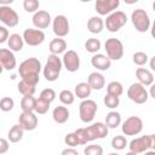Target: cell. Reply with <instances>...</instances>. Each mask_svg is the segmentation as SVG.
Here are the masks:
<instances>
[{"mask_svg":"<svg viewBox=\"0 0 155 155\" xmlns=\"http://www.w3.org/2000/svg\"><path fill=\"white\" fill-rule=\"evenodd\" d=\"M101 46H102L101 41H99L98 39H96V38H90V39H87V41L85 42V48H86V51H87V52H91V53H94V54L101 50Z\"/></svg>","mask_w":155,"mask_h":155,"instance_id":"1f68e13d","label":"cell"},{"mask_svg":"<svg viewBox=\"0 0 155 155\" xmlns=\"http://www.w3.org/2000/svg\"><path fill=\"white\" fill-rule=\"evenodd\" d=\"M52 29L57 38H63L69 33V22L64 15H57L52 21Z\"/></svg>","mask_w":155,"mask_h":155,"instance_id":"7c38bea8","label":"cell"},{"mask_svg":"<svg viewBox=\"0 0 155 155\" xmlns=\"http://www.w3.org/2000/svg\"><path fill=\"white\" fill-rule=\"evenodd\" d=\"M127 97L134 102L136 104H143L148 101L149 98V93L145 90V86H143L139 82H134L132 84L128 90H127Z\"/></svg>","mask_w":155,"mask_h":155,"instance_id":"ba28073f","label":"cell"},{"mask_svg":"<svg viewBox=\"0 0 155 155\" xmlns=\"http://www.w3.org/2000/svg\"><path fill=\"white\" fill-rule=\"evenodd\" d=\"M119 5H120L119 0H97L94 7L101 16H107V15L109 16L110 13L115 12Z\"/></svg>","mask_w":155,"mask_h":155,"instance_id":"5bb4252c","label":"cell"},{"mask_svg":"<svg viewBox=\"0 0 155 155\" xmlns=\"http://www.w3.org/2000/svg\"><path fill=\"white\" fill-rule=\"evenodd\" d=\"M0 21L10 28H13L18 24L19 22V17L17 15V12L11 8L10 6H0Z\"/></svg>","mask_w":155,"mask_h":155,"instance_id":"8fae6325","label":"cell"},{"mask_svg":"<svg viewBox=\"0 0 155 155\" xmlns=\"http://www.w3.org/2000/svg\"><path fill=\"white\" fill-rule=\"evenodd\" d=\"M58 97H59V101L62 102V104H64V105H70L75 101V94L71 91H69V90L61 91V93H59Z\"/></svg>","mask_w":155,"mask_h":155,"instance_id":"d6a6232c","label":"cell"},{"mask_svg":"<svg viewBox=\"0 0 155 155\" xmlns=\"http://www.w3.org/2000/svg\"><path fill=\"white\" fill-rule=\"evenodd\" d=\"M61 155H79V153L74 148H65V149L62 150Z\"/></svg>","mask_w":155,"mask_h":155,"instance_id":"f6af8a7d","label":"cell"},{"mask_svg":"<svg viewBox=\"0 0 155 155\" xmlns=\"http://www.w3.org/2000/svg\"><path fill=\"white\" fill-rule=\"evenodd\" d=\"M8 38H10L8 30L5 27H0V42L4 44L6 40H8Z\"/></svg>","mask_w":155,"mask_h":155,"instance_id":"7bdbcfd3","label":"cell"},{"mask_svg":"<svg viewBox=\"0 0 155 155\" xmlns=\"http://www.w3.org/2000/svg\"><path fill=\"white\" fill-rule=\"evenodd\" d=\"M126 155H138V154L137 153H133V151H128Z\"/></svg>","mask_w":155,"mask_h":155,"instance_id":"816d5d0a","label":"cell"},{"mask_svg":"<svg viewBox=\"0 0 155 155\" xmlns=\"http://www.w3.org/2000/svg\"><path fill=\"white\" fill-rule=\"evenodd\" d=\"M39 6H40V4H39L38 0H24V1H23V8H24L27 12H29V13H33V12L35 13V12H38Z\"/></svg>","mask_w":155,"mask_h":155,"instance_id":"74e56055","label":"cell"},{"mask_svg":"<svg viewBox=\"0 0 155 155\" xmlns=\"http://www.w3.org/2000/svg\"><path fill=\"white\" fill-rule=\"evenodd\" d=\"M35 104H36V98L33 96H24L21 101V108L23 113H34Z\"/></svg>","mask_w":155,"mask_h":155,"instance_id":"83f0119b","label":"cell"},{"mask_svg":"<svg viewBox=\"0 0 155 155\" xmlns=\"http://www.w3.org/2000/svg\"><path fill=\"white\" fill-rule=\"evenodd\" d=\"M31 21H33L34 27L36 29H40V30L48 28V25L52 22L50 13L47 11H44V10H39L38 12H35L34 16H33V18H31Z\"/></svg>","mask_w":155,"mask_h":155,"instance_id":"2e32d148","label":"cell"},{"mask_svg":"<svg viewBox=\"0 0 155 155\" xmlns=\"http://www.w3.org/2000/svg\"><path fill=\"white\" fill-rule=\"evenodd\" d=\"M91 92H92V88L88 85V82H80L74 88V94L80 99H87V97H90Z\"/></svg>","mask_w":155,"mask_h":155,"instance_id":"484cf974","label":"cell"},{"mask_svg":"<svg viewBox=\"0 0 155 155\" xmlns=\"http://www.w3.org/2000/svg\"><path fill=\"white\" fill-rule=\"evenodd\" d=\"M144 155H155V150H150V151H145Z\"/></svg>","mask_w":155,"mask_h":155,"instance_id":"f907efd6","label":"cell"},{"mask_svg":"<svg viewBox=\"0 0 155 155\" xmlns=\"http://www.w3.org/2000/svg\"><path fill=\"white\" fill-rule=\"evenodd\" d=\"M23 39L29 46H39L45 41V33L40 29L28 28L23 31Z\"/></svg>","mask_w":155,"mask_h":155,"instance_id":"30bf717a","label":"cell"},{"mask_svg":"<svg viewBox=\"0 0 155 155\" xmlns=\"http://www.w3.org/2000/svg\"><path fill=\"white\" fill-rule=\"evenodd\" d=\"M7 45H8V48L11 51L18 52L24 46V39L19 34H11L10 38H8V40H7Z\"/></svg>","mask_w":155,"mask_h":155,"instance_id":"d4e9b609","label":"cell"},{"mask_svg":"<svg viewBox=\"0 0 155 155\" xmlns=\"http://www.w3.org/2000/svg\"><path fill=\"white\" fill-rule=\"evenodd\" d=\"M41 68L42 67H41L40 61L35 57H30L19 64L18 73L22 80H27L36 86L39 82V74L41 71Z\"/></svg>","mask_w":155,"mask_h":155,"instance_id":"7a4b0ae2","label":"cell"},{"mask_svg":"<svg viewBox=\"0 0 155 155\" xmlns=\"http://www.w3.org/2000/svg\"><path fill=\"white\" fill-rule=\"evenodd\" d=\"M63 68L62 59L56 54H50L47 57V62L44 67V76L47 81H56L61 74V70Z\"/></svg>","mask_w":155,"mask_h":155,"instance_id":"3957f363","label":"cell"},{"mask_svg":"<svg viewBox=\"0 0 155 155\" xmlns=\"http://www.w3.org/2000/svg\"><path fill=\"white\" fill-rule=\"evenodd\" d=\"M62 62H63V67L70 73L78 71L80 68V58H79V54L74 50H68L63 54Z\"/></svg>","mask_w":155,"mask_h":155,"instance_id":"4fadbf2b","label":"cell"},{"mask_svg":"<svg viewBox=\"0 0 155 155\" xmlns=\"http://www.w3.org/2000/svg\"><path fill=\"white\" fill-rule=\"evenodd\" d=\"M67 41L62 38H54L53 40H51L50 42V51L51 54H61V53H65L67 51Z\"/></svg>","mask_w":155,"mask_h":155,"instance_id":"7402d4cb","label":"cell"},{"mask_svg":"<svg viewBox=\"0 0 155 155\" xmlns=\"http://www.w3.org/2000/svg\"><path fill=\"white\" fill-rule=\"evenodd\" d=\"M104 48H105L107 56L110 58V61H119L124 56V45L116 38L107 39V41L104 44Z\"/></svg>","mask_w":155,"mask_h":155,"instance_id":"52a82bcc","label":"cell"},{"mask_svg":"<svg viewBox=\"0 0 155 155\" xmlns=\"http://www.w3.org/2000/svg\"><path fill=\"white\" fill-rule=\"evenodd\" d=\"M13 107H15V101L12 98H10V97L1 98V101H0V109L2 111H5V113L6 111H11L13 109Z\"/></svg>","mask_w":155,"mask_h":155,"instance_id":"ab89813d","label":"cell"},{"mask_svg":"<svg viewBox=\"0 0 155 155\" xmlns=\"http://www.w3.org/2000/svg\"><path fill=\"white\" fill-rule=\"evenodd\" d=\"M104 21L99 16H93L87 21V29L92 34H99L104 28Z\"/></svg>","mask_w":155,"mask_h":155,"instance_id":"cb8c5ba5","label":"cell"},{"mask_svg":"<svg viewBox=\"0 0 155 155\" xmlns=\"http://www.w3.org/2000/svg\"><path fill=\"white\" fill-rule=\"evenodd\" d=\"M149 65H150L151 70L155 71V56H153V57L150 58V61H149Z\"/></svg>","mask_w":155,"mask_h":155,"instance_id":"c3c4849f","label":"cell"},{"mask_svg":"<svg viewBox=\"0 0 155 155\" xmlns=\"http://www.w3.org/2000/svg\"><path fill=\"white\" fill-rule=\"evenodd\" d=\"M97 109H98V107H97V103L94 101L84 99L79 105V114H80L81 121L85 124L91 122L96 116Z\"/></svg>","mask_w":155,"mask_h":155,"instance_id":"8992f818","label":"cell"},{"mask_svg":"<svg viewBox=\"0 0 155 155\" xmlns=\"http://www.w3.org/2000/svg\"><path fill=\"white\" fill-rule=\"evenodd\" d=\"M127 22V16L125 12L122 11H115L113 13H110L109 16H107V19L104 21V24L107 27V29L110 33H115L119 29H121Z\"/></svg>","mask_w":155,"mask_h":155,"instance_id":"5b68a950","label":"cell"},{"mask_svg":"<svg viewBox=\"0 0 155 155\" xmlns=\"http://www.w3.org/2000/svg\"><path fill=\"white\" fill-rule=\"evenodd\" d=\"M121 130H122V133L125 136H136V134L142 132L143 121L138 116H130L122 122Z\"/></svg>","mask_w":155,"mask_h":155,"instance_id":"9c48e42d","label":"cell"},{"mask_svg":"<svg viewBox=\"0 0 155 155\" xmlns=\"http://www.w3.org/2000/svg\"><path fill=\"white\" fill-rule=\"evenodd\" d=\"M64 143H65L69 148H74V147H76V145L80 144L79 138H78V136H76L75 132H71V133L65 134V137H64Z\"/></svg>","mask_w":155,"mask_h":155,"instance_id":"60d3db41","label":"cell"},{"mask_svg":"<svg viewBox=\"0 0 155 155\" xmlns=\"http://www.w3.org/2000/svg\"><path fill=\"white\" fill-rule=\"evenodd\" d=\"M149 94H150V97H151V98H154V99H155V84H153V85L150 86Z\"/></svg>","mask_w":155,"mask_h":155,"instance_id":"7dc6e473","label":"cell"},{"mask_svg":"<svg viewBox=\"0 0 155 155\" xmlns=\"http://www.w3.org/2000/svg\"><path fill=\"white\" fill-rule=\"evenodd\" d=\"M132 61H133V63H134L136 65L142 67V65H144V64L149 61V58H148V54H147V53H144V52H142V51H138V52L133 53Z\"/></svg>","mask_w":155,"mask_h":155,"instance_id":"d590c367","label":"cell"},{"mask_svg":"<svg viewBox=\"0 0 155 155\" xmlns=\"http://www.w3.org/2000/svg\"><path fill=\"white\" fill-rule=\"evenodd\" d=\"M108 155H120V154H117V153H110V154H108Z\"/></svg>","mask_w":155,"mask_h":155,"instance_id":"f5cc1de1","label":"cell"},{"mask_svg":"<svg viewBox=\"0 0 155 155\" xmlns=\"http://www.w3.org/2000/svg\"><path fill=\"white\" fill-rule=\"evenodd\" d=\"M38 116L35 115V113H23L19 115L18 119V124L23 127L24 131H33L38 126Z\"/></svg>","mask_w":155,"mask_h":155,"instance_id":"e0dca14e","label":"cell"},{"mask_svg":"<svg viewBox=\"0 0 155 155\" xmlns=\"http://www.w3.org/2000/svg\"><path fill=\"white\" fill-rule=\"evenodd\" d=\"M0 63H1V67L5 70L15 69L16 64H17V61H16V57H15L13 52L8 48H1L0 50Z\"/></svg>","mask_w":155,"mask_h":155,"instance_id":"ac0fdd59","label":"cell"},{"mask_svg":"<svg viewBox=\"0 0 155 155\" xmlns=\"http://www.w3.org/2000/svg\"><path fill=\"white\" fill-rule=\"evenodd\" d=\"M150 33H151V36L155 39V19H154V22H153V24H151V29H150Z\"/></svg>","mask_w":155,"mask_h":155,"instance_id":"681fc988","label":"cell"},{"mask_svg":"<svg viewBox=\"0 0 155 155\" xmlns=\"http://www.w3.org/2000/svg\"><path fill=\"white\" fill-rule=\"evenodd\" d=\"M121 124V115L117 111H110L105 116V125L108 128H116Z\"/></svg>","mask_w":155,"mask_h":155,"instance_id":"f1b7e54d","label":"cell"},{"mask_svg":"<svg viewBox=\"0 0 155 155\" xmlns=\"http://www.w3.org/2000/svg\"><path fill=\"white\" fill-rule=\"evenodd\" d=\"M136 76L138 79V82L142 84L143 86H151L154 84V75L150 70L145 68H137L136 70Z\"/></svg>","mask_w":155,"mask_h":155,"instance_id":"ffe728a7","label":"cell"},{"mask_svg":"<svg viewBox=\"0 0 155 155\" xmlns=\"http://www.w3.org/2000/svg\"><path fill=\"white\" fill-rule=\"evenodd\" d=\"M23 132H24V130H23V127H22L19 124L13 125V126L10 128L8 134H7L10 142H12V143H17V142H19V140L23 138Z\"/></svg>","mask_w":155,"mask_h":155,"instance_id":"f546056e","label":"cell"},{"mask_svg":"<svg viewBox=\"0 0 155 155\" xmlns=\"http://www.w3.org/2000/svg\"><path fill=\"white\" fill-rule=\"evenodd\" d=\"M107 93L108 94H111V96L120 97L124 93V86H122V84L119 82V81H111V82H109L108 86H107Z\"/></svg>","mask_w":155,"mask_h":155,"instance_id":"4dcf8cb0","label":"cell"},{"mask_svg":"<svg viewBox=\"0 0 155 155\" xmlns=\"http://www.w3.org/2000/svg\"><path fill=\"white\" fill-rule=\"evenodd\" d=\"M153 10H154V11H155V1H154V2H153Z\"/></svg>","mask_w":155,"mask_h":155,"instance_id":"db71d44e","label":"cell"},{"mask_svg":"<svg viewBox=\"0 0 155 155\" xmlns=\"http://www.w3.org/2000/svg\"><path fill=\"white\" fill-rule=\"evenodd\" d=\"M80 144H86L94 139H102L108 136V126L103 122H94L85 128H78L75 131Z\"/></svg>","mask_w":155,"mask_h":155,"instance_id":"6da1fadb","label":"cell"},{"mask_svg":"<svg viewBox=\"0 0 155 155\" xmlns=\"http://www.w3.org/2000/svg\"><path fill=\"white\" fill-rule=\"evenodd\" d=\"M103 102H104V104H105L107 108L114 109V108H116V107L119 105V103H120V98L116 97V96H111V94H108V93H107V94L104 96Z\"/></svg>","mask_w":155,"mask_h":155,"instance_id":"8d00e7d4","label":"cell"},{"mask_svg":"<svg viewBox=\"0 0 155 155\" xmlns=\"http://www.w3.org/2000/svg\"><path fill=\"white\" fill-rule=\"evenodd\" d=\"M126 145H127V140L124 136L117 134L111 139V148L115 150H124Z\"/></svg>","mask_w":155,"mask_h":155,"instance_id":"836d02e7","label":"cell"},{"mask_svg":"<svg viewBox=\"0 0 155 155\" xmlns=\"http://www.w3.org/2000/svg\"><path fill=\"white\" fill-rule=\"evenodd\" d=\"M10 145H8V142L5 139V138H1L0 139V154H5L7 150H8Z\"/></svg>","mask_w":155,"mask_h":155,"instance_id":"ee69618b","label":"cell"},{"mask_svg":"<svg viewBox=\"0 0 155 155\" xmlns=\"http://www.w3.org/2000/svg\"><path fill=\"white\" fill-rule=\"evenodd\" d=\"M50 104L48 102H46L42 98H36V104H35V113L36 114H46L50 109Z\"/></svg>","mask_w":155,"mask_h":155,"instance_id":"e575fe53","label":"cell"},{"mask_svg":"<svg viewBox=\"0 0 155 155\" xmlns=\"http://www.w3.org/2000/svg\"><path fill=\"white\" fill-rule=\"evenodd\" d=\"M91 64L93 68H96L97 70H108L111 67V61L108 56L102 54V53H96L92 56L91 58Z\"/></svg>","mask_w":155,"mask_h":155,"instance_id":"d6986e66","label":"cell"},{"mask_svg":"<svg viewBox=\"0 0 155 155\" xmlns=\"http://www.w3.org/2000/svg\"><path fill=\"white\" fill-rule=\"evenodd\" d=\"M87 82H88V85L91 86L92 90H97V91H98V90H102V88L104 87V85H105V79H104L103 74H101V73H98V71H93V73H91V74L88 75Z\"/></svg>","mask_w":155,"mask_h":155,"instance_id":"44dd1931","label":"cell"},{"mask_svg":"<svg viewBox=\"0 0 155 155\" xmlns=\"http://www.w3.org/2000/svg\"><path fill=\"white\" fill-rule=\"evenodd\" d=\"M84 154L85 155H103V148L102 145H98V144H91L84 149Z\"/></svg>","mask_w":155,"mask_h":155,"instance_id":"f35d334b","label":"cell"},{"mask_svg":"<svg viewBox=\"0 0 155 155\" xmlns=\"http://www.w3.org/2000/svg\"><path fill=\"white\" fill-rule=\"evenodd\" d=\"M150 149L155 150V134H150Z\"/></svg>","mask_w":155,"mask_h":155,"instance_id":"bcb514c9","label":"cell"},{"mask_svg":"<svg viewBox=\"0 0 155 155\" xmlns=\"http://www.w3.org/2000/svg\"><path fill=\"white\" fill-rule=\"evenodd\" d=\"M130 151L140 154V153H145L148 151V149H150V134L147 136H142L138 138H134L130 142Z\"/></svg>","mask_w":155,"mask_h":155,"instance_id":"9a60e30c","label":"cell"},{"mask_svg":"<svg viewBox=\"0 0 155 155\" xmlns=\"http://www.w3.org/2000/svg\"><path fill=\"white\" fill-rule=\"evenodd\" d=\"M35 85L27 81V80H21L17 85L18 92L24 97V96H33L35 93Z\"/></svg>","mask_w":155,"mask_h":155,"instance_id":"4316f807","label":"cell"},{"mask_svg":"<svg viewBox=\"0 0 155 155\" xmlns=\"http://www.w3.org/2000/svg\"><path fill=\"white\" fill-rule=\"evenodd\" d=\"M131 21L133 27L139 33H145L150 28V18L149 15L143 8H137L131 15Z\"/></svg>","mask_w":155,"mask_h":155,"instance_id":"277c9868","label":"cell"},{"mask_svg":"<svg viewBox=\"0 0 155 155\" xmlns=\"http://www.w3.org/2000/svg\"><path fill=\"white\" fill-rule=\"evenodd\" d=\"M52 117L57 124H64L69 119V110L64 105H58L52 111Z\"/></svg>","mask_w":155,"mask_h":155,"instance_id":"603a6c76","label":"cell"},{"mask_svg":"<svg viewBox=\"0 0 155 155\" xmlns=\"http://www.w3.org/2000/svg\"><path fill=\"white\" fill-rule=\"evenodd\" d=\"M40 98L45 99V101L48 102V103H52V102L54 101V98H56V92H54V90H52V88H45V90L41 91Z\"/></svg>","mask_w":155,"mask_h":155,"instance_id":"b9f144b4","label":"cell"}]
</instances>
